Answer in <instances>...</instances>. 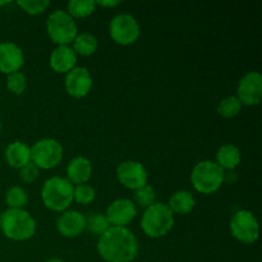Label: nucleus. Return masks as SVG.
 <instances>
[{
	"label": "nucleus",
	"instance_id": "obj_1",
	"mask_svg": "<svg viewBox=\"0 0 262 262\" xmlns=\"http://www.w3.org/2000/svg\"><path fill=\"white\" fill-rule=\"evenodd\" d=\"M97 252L106 262H132L138 255V242L128 228L110 227L99 237Z\"/></svg>",
	"mask_w": 262,
	"mask_h": 262
},
{
	"label": "nucleus",
	"instance_id": "obj_2",
	"mask_svg": "<svg viewBox=\"0 0 262 262\" xmlns=\"http://www.w3.org/2000/svg\"><path fill=\"white\" fill-rule=\"evenodd\" d=\"M36 220L25 209H8L0 215V229L10 241H28L36 233Z\"/></svg>",
	"mask_w": 262,
	"mask_h": 262
},
{
	"label": "nucleus",
	"instance_id": "obj_3",
	"mask_svg": "<svg viewBox=\"0 0 262 262\" xmlns=\"http://www.w3.org/2000/svg\"><path fill=\"white\" fill-rule=\"evenodd\" d=\"M74 186L67 178L51 177L43 183L41 200L46 209L55 212H64L73 202Z\"/></svg>",
	"mask_w": 262,
	"mask_h": 262
},
{
	"label": "nucleus",
	"instance_id": "obj_4",
	"mask_svg": "<svg viewBox=\"0 0 262 262\" xmlns=\"http://www.w3.org/2000/svg\"><path fill=\"white\" fill-rule=\"evenodd\" d=\"M174 225V214L168 205L155 202L145 209L141 217L142 232L150 238H161L168 234Z\"/></svg>",
	"mask_w": 262,
	"mask_h": 262
},
{
	"label": "nucleus",
	"instance_id": "obj_5",
	"mask_svg": "<svg viewBox=\"0 0 262 262\" xmlns=\"http://www.w3.org/2000/svg\"><path fill=\"white\" fill-rule=\"evenodd\" d=\"M225 171L212 160H202L193 166L191 183L201 194H212L224 184Z\"/></svg>",
	"mask_w": 262,
	"mask_h": 262
},
{
	"label": "nucleus",
	"instance_id": "obj_6",
	"mask_svg": "<svg viewBox=\"0 0 262 262\" xmlns=\"http://www.w3.org/2000/svg\"><path fill=\"white\" fill-rule=\"evenodd\" d=\"M49 37L58 46L69 45L78 35L77 23L67 10H55L51 13L46 22Z\"/></svg>",
	"mask_w": 262,
	"mask_h": 262
},
{
	"label": "nucleus",
	"instance_id": "obj_7",
	"mask_svg": "<svg viewBox=\"0 0 262 262\" xmlns=\"http://www.w3.org/2000/svg\"><path fill=\"white\" fill-rule=\"evenodd\" d=\"M64 150L60 142L54 138H42L31 147V163L38 169L50 170L56 168L63 160Z\"/></svg>",
	"mask_w": 262,
	"mask_h": 262
},
{
	"label": "nucleus",
	"instance_id": "obj_8",
	"mask_svg": "<svg viewBox=\"0 0 262 262\" xmlns=\"http://www.w3.org/2000/svg\"><path fill=\"white\" fill-rule=\"evenodd\" d=\"M229 229L233 237L241 243L252 245L258 239L260 225L257 217L250 210H239L230 219Z\"/></svg>",
	"mask_w": 262,
	"mask_h": 262
},
{
	"label": "nucleus",
	"instance_id": "obj_9",
	"mask_svg": "<svg viewBox=\"0 0 262 262\" xmlns=\"http://www.w3.org/2000/svg\"><path fill=\"white\" fill-rule=\"evenodd\" d=\"M110 37L115 43L128 46L135 43L141 35V28L133 15L122 13L113 17L109 25Z\"/></svg>",
	"mask_w": 262,
	"mask_h": 262
},
{
	"label": "nucleus",
	"instance_id": "obj_10",
	"mask_svg": "<svg viewBox=\"0 0 262 262\" xmlns=\"http://www.w3.org/2000/svg\"><path fill=\"white\" fill-rule=\"evenodd\" d=\"M117 178L123 187L137 191L147 184L148 174L140 161L127 160L120 163L117 168Z\"/></svg>",
	"mask_w": 262,
	"mask_h": 262
},
{
	"label": "nucleus",
	"instance_id": "obj_11",
	"mask_svg": "<svg viewBox=\"0 0 262 262\" xmlns=\"http://www.w3.org/2000/svg\"><path fill=\"white\" fill-rule=\"evenodd\" d=\"M237 99L246 106H256L262 99V76L260 72H248L241 78L237 87Z\"/></svg>",
	"mask_w": 262,
	"mask_h": 262
},
{
	"label": "nucleus",
	"instance_id": "obj_12",
	"mask_svg": "<svg viewBox=\"0 0 262 262\" xmlns=\"http://www.w3.org/2000/svg\"><path fill=\"white\" fill-rule=\"evenodd\" d=\"M92 77L84 67H76L66 74L64 89L73 99H83L92 89Z\"/></svg>",
	"mask_w": 262,
	"mask_h": 262
},
{
	"label": "nucleus",
	"instance_id": "obj_13",
	"mask_svg": "<svg viewBox=\"0 0 262 262\" xmlns=\"http://www.w3.org/2000/svg\"><path fill=\"white\" fill-rule=\"evenodd\" d=\"M136 215H137V206L132 200L118 199L107 206L105 216L110 227L127 228V225L133 222Z\"/></svg>",
	"mask_w": 262,
	"mask_h": 262
},
{
	"label": "nucleus",
	"instance_id": "obj_14",
	"mask_svg": "<svg viewBox=\"0 0 262 262\" xmlns=\"http://www.w3.org/2000/svg\"><path fill=\"white\" fill-rule=\"evenodd\" d=\"M25 64V54L17 43L12 41L0 42V72L12 74L19 72Z\"/></svg>",
	"mask_w": 262,
	"mask_h": 262
},
{
	"label": "nucleus",
	"instance_id": "obj_15",
	"mask_svg": "<svg viewBox=\"0 0 262 262\" xmlns=\"http://www.w3.org/2000/svg\"><path fill=\"white\" fill-rule=\"evenodd\" d=\"M56 229L66 238L78 237L86 230V216L76 210H67L56 220Z\"/></svg>",
	"mask_w": 262,
	"mask_h": 262
},
{
	"label": "nucleus",
	"instance_id": "obj_16",
	"mask_svg": "<svg viewBox=\"0 0 262 262\" xmlns=\"http://www.w3.org/2000/svg\"><path fill=\"white\" fill-rule=\"evenodd\" d=\"M50 67L54 72L67 74L72 69L76 68L77 55L72 46L63 45L56 46L50 55Z\"/></svg>",
	"mask_w": 262,
	"mask_h": 262
},
{
	"label": "nucleus",
	"instance_id": "obj_17",
	"mask_svg": "<svg viewBox=\"0 0 262 262\" xmlns=\"http://www.w3.org/2000/svg\"><path fill=\"white\" fill-rule=\"evenodd\" d=\"M92 164L84 156H76L69 161L67 166V179L73 186L84 184L91 179Z\"/></svg>",
	"mask_w": 262,
	"mask_h": 262
},
{
	"label": "nucleus",
	"instance_id": "obj_18",
	"mask_svg": "<svg viewBox=\"0 0 262 262\" xmlns=\"http://www.w3.org/2000/svg\"><path fill=\"white\" fill-rule=\"evenodd\" d=\"M5 160L8 165L19 170L31 163V147L22 141L9 143L5 148Z\"/></svg>",
	"mask_w": 262,
	"mask_h": 262
},
{
	"label": "nucleus",
	"instance_id": "obj_19",
	"mask_svg": "<svg viewBox=\"0 0 262 262\" xmlns=\"http://www.w3.org/2000/svg\"><path fill=\"white\" fill-rule=\"evenodd\" d=\"M242 161V154L235 145L227 143L223 145L216 152V161L215 163L223 169V170H234Z\"/></svg>",
	"mask_w": 262,
	"mask_h": 262
},
{
	"label": "nucleus",
	"instance_id": "obj_20",
	"mask_svg": "<svg viewBox=\"0 0 262 262\" xmlns=\"http://www.w3.org/2000/svg\"><path fill=\"white\" fill-rule=\"evenodd\" d=\"M166 205H168V207L173 214L187 215L194 209L196 200H194L193 194L191 192L181 189V191H177L171 194Z\"/></svg>",
	"mask_w": 262,
	"mask_h": 262
},
{
	"label": "nucleus",
	"instance_id": "obj_21",
	"mask_svg": "<svg viewBox=\"0 0 262 262\" xmlns=\"http://www.w3.org/2000/svg\"><path fill=\"white\" fill-rule=\"evenodd\" d=\"M72 43H73L72 49L76 53V55L81 56L94 55L99 49V40L96 38V36L86 32L78 33Z\"/></svg>",
	"mask_w": 262,
	"mask_h": 262
},
{
	"label": "nucleus",
	"instance_id": "obj_22",
	"mask_svg": "<svg viewBox=\"0 0 262 262\" xmlns=\"http://www.w3.org/2000/svg\"><path fill=\"white\" fill-rule=\"evenodd\" d=\"M96 10V2L92 0H72L68 3V13L73 19L86 18Z\"/></svg>",
	"mask_w": 262,
	"mask_h": 262
},
{
	"label": "nucleus",
	"instance_id": "obj_23",
	"mask_svg": "<svg viewBox=\"0 0 262 262\" xmlns=\"http://www.w3.org/2000/svg\"><path fill=\"white\" fill-rule=\"evenodd\" d=\"M242 106L237 96H227L217 104V114L225 119H232L239 114Z\"/></svg>",
	"mask_w": 262,
	"mask_h": 262
},
{
	"label": "nucleus",
	"instance_id": "obj_24",
	"mask_svg": "<svg viewBox=\"0 0 262 262\" xmlns=\"http://www.w3.org/2000/svg\"><path fill=\"white\" fill-rule=\"evenodd\" d=\"M5 202L9 209H23L28 202V194L22 187L13 186L5 193Z\"/></svg>",
	"mask_w": 262,
	"mask_h": 262
},
{
	"label": "nucleus",
	"instance_id": "obj_25",
	"mask_svg": "<svg viewBox=\"0 0 262 262\" xmlns=\"http://www.w3.org/2000/svg\"><path fill=\"white\" fill-rule=\"evenodd\" d=\"M133 197H135L136 206H140L142 209H147L156 202V192L150 184H146V186L135 191Z\"/></svg>",
	"mask_w": 262,
	"mask_h": 262
},
{
	"label": "nucleus",
	"instance_id": "obj_26",
	"mask_svg": "<svg viewBox=\"0 0 262 262\" xmlns=\"http://www.w3.org/2000/svg\"><path fill=\"white\" fill-rule=\"evenodd\" d=\"M110 228L105 214H92L86 217V229L94 235H102Z\"/></svg>",
	"mask_w": 262,
	"mask_h": 262
},
{
	"label": "nucleus",
	"instance_id": "obj_27",
	"mask_svg": "<svg viewBox=\"0 0 262 262\" xmlns=\"http://www.w3.org/2000/svg\"><path fill=\"white\" fill-rule=\"evenodd\" d=\"M96 199V191L92 186L84 183L79 186H74L73 192V201L79 205H90Z\"/></svg>",
	"mask_w": 262,
	"mask_h": 262
},
{
	"label": "nucleus",
	"instance_id": "obj_28",
	"mask_svg": "<svg viewBox=\"0 0 262 262\" xmlns=\"http://www.w3.org/2000/svg\"><path fill=\"white\" fill-rule=\"evenodd\" d=\"M7 89L13 95H22L27 90V78L22 72L8 74L7 77Z\"/></svg>",
	"mask_w": 262,
	"mask_h": 262
},
{
	"label": "nucleus",
	"instance_id": "obj_29",
	"mask_svg": "<svg viewBox=\"0 0 262 262\" xmlns=\"http://www.w3.org/2000/svg\"><path fill=\"white\" fill-rule=\"evenodd\" d=\"M17 4L23 12L30 15L41 14L50 7V2L48 0H23V2H18Z\"/></svg>",
	"mask_w": 262,
	"mask_h": 262
},
{
	"label": "nucleus",
	"instance_id": "obj_30",
	"mask_svg": "<svg viewBox=\"0 0 262 262\" xmlns=\"http://www.w3.org/2000/svg\"><path fill=\"white\" fill-rule=\"evenodd\" d=\"M19 176L23 183H35L38 179V177H40V169H38L33 163H28L27 165H25L22 169H19Z\"/></svg>",
	"mask_w": 262,
	"mask_h": 262
},
{
	"label": "nucleus",
	"instance_id": "obj_31",
	"mask_svg": "<svg viewBox=\"0 0 262 262\" xmlns=\"http://www.w3.org/2000/svg\"><path fill=\"white\" fill-rule=\"evenodd\" d=\"M120 4V2H96V5L99 7H106V8H115Z\"/></svg>",
	"mask_w": 262,
	"mask_h": 262
},
{
	"label": "nucleus",
	"instance_id": "obj_32",
	"mask_svg": "<svg viewBox=\"0 0 262 262\" xmlns=\"http://www.w3.org/2000/svg\"><path fill=\"white\" fill-rule=\"evenodd\" d=\"M45 262H63V261H61L60 258H49V260Z\"/></svg>",
	"mask_w": 262,
	"mask_h": 262
},
{
	"label": "nucleus",
	"instance_id": "obj_33",
	"mask_svg": "<svg viewBox=\"0 0 262 262\" xmlns=\"http://www.w3.org/2000/svg\"><path fill=\"white\" fill-rule=\"evenodd\" d=\"M10 2H0V7H4V5H9Z\"/></svg>",
	"mask_w": 262,
	"mask_h": 262
},
{
	"label": "nucleus",
	"instance_id": "obj_34",
	"mask_svg": "<svg viewBox=\"0 0 262 262\" xmlns=\"http://www.w3.org/2000/svg\"><path fill=\"white\" fill-rule=\"evenodd\" d=\"M0 132H2V122H0Z\"/></svg>",
	"mask_w": 262,
	"mask_h": 262
}]
</instances>
